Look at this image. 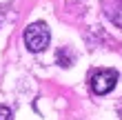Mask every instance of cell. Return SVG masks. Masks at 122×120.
I'll return each mask as SVG.
<instances>
[{
  "instance_id": "obj_1",
  "label": "cell",
  "mask_w": 122,
  "mask_h": 120,
  "mask_svg": "<svg viewBox=\"0 0 122 120\" xmlns=\"http://www.w3.org/2000/svg\"><path fill=\"white\" fill-rule=\"evenodd\" d=\"M49 40H51V33H49V27L45 22H31L25 29V45L33 53L45 51L49 47Z\"/></svg>"
},
{
  "instance_id": "obj_2",
  "label": "cell",
  "mask_w": 122,
  "mask_h": 120,
  "mask_svg": "<svg viewBox=\"0 0 122 120\" xmlns=\"http://www.w3.org/2000/svg\"><path fill=\"white\" fill-rule=\"evenodd\" d=\"M116 82H118V71L116 69H96L89 76L91 91L96 96H107L109 91H113Z\"/></svg>"
},
{
  "instance_id": "obj_3",
  "label": "cell",
  "mask_w": 122,
  "mask_h": 120,
  "mask_svg": "<svg viewBox=\"0 0 122 120\" xmlns=\"http://www.w3.org/2000/svg\"><path fill=\"white\" fill-rule=\"evenodd\" d=\"M102 11L113 25L122 29V0H102Z\"/></svg>"
},
{
  "instance_id": "obj_4",
  "label": "cell",
  "mask_w": 122,
  "mask_h": 120,
  "mask_svg": "<svg viewBox=\"0 0 122 120\" xmlns=\"http://www.w3.org/2000/svg\"><path fill=\"white\" fill-rule=\"evenodd\" d=\"M56 58H58V65H60V67H71V65H73V53H71V51H69L67 47L58 49V53H56Z\"/></svg>"
},
{
  "instance_id": "obj_5",
  "label": "cell",
  "mask_w": 122,
  "mask_h": 120,
  "mask_svg": "<svg viewBox=\"0 0 122 120\" xmlns=\"http://www.w3.org/2000/svg\"><path fill=\"white\" fill-rule=\"evenodd\" d=\"M0 120H11V109L0 104Z\"/></svg>"
}]
</instances>
